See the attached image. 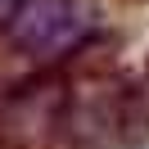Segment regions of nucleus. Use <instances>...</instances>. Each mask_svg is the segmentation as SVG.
<instances>
[{
  "label": "nucleus",
  "mask_w": 149,
  "mask_h": 149,
  "mask_svg": "<svg viewBox=\"0 0 149 149\" xmlns=\"http://www.w3.org/2000/svg\"><path fill=\"white\" fill-rule=\"evenodd\" d=\"M18 5H23V0H0V27H9V18H14Z\"/></svg>",
  "instance_id": "nucleus-2"
},
{
  "label": "nucleus",
  "mask_w": 149,
  "mask_h": 149,
  "mask_svg": "<svg viewBox=\"0 0 149 149\" xmlns=\"http://www.w3.org/2000/svg\"><path fill=\"white\" fill-rule=\"evenodd\" d=\"M91 32V9L81 0H23L5 36L32 59H59L77 50Z\"/></svg>",
  "instance_id": "nucleus-1"
}]
</instances>
